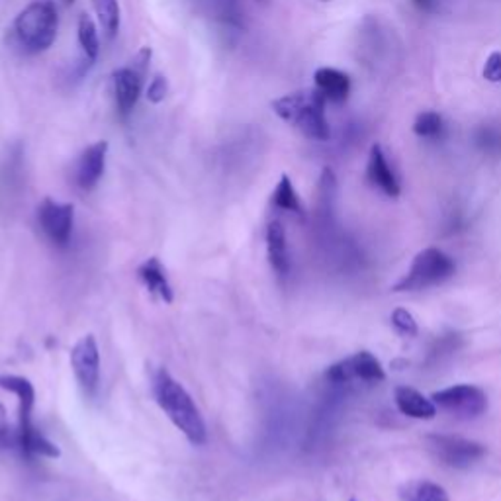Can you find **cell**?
<instances>
[{"mask_svg": "<svg viewBox=\"0 0 501 501\" xmlns=\"http://www.w3.org/2000/svg\"><path fill=\"white\" fill-rule=\"evenodd\" d=\"M59 16L53 0H32L12 24V39L26 55L48 51L58 37Z\"/></svg>", "mask_w": 501, "mask_h": 501, "instance_id": "3", "label": "cell"}, {"mask_svg": "<svg viewBox=\"0 0 501 501\" xmlns=\"http://www.w3.org/2000/svg\"><path fill=\"white\" fill-rule=\"evenodd\" d=\"M37 224L53 245L67 247L73 235L75 206L46 198L37 206Z\"/></svg>", "mask_w": 501, "mask_h": 501, "instance_id": "9", "label": "cell"}, {"mask_svg": "<svg viewBox=\"0 0 501 501\" xmlns=\"http://www.w3.org/2000/svg\"><path fill=\"white\" fill-rule=\"evenodd\" d=\"M259 3H267V0H259Z\"/></svg>", "mask_w": 501, "mask_h": 501, "instance_id": "30", "label": "cell"}, {"mask_svg": "<svg viewBox=\"0 0 501 501\" xmlns=\"http://www.w3.org/2000/svg\"><path fill=\"white\" fill-rule=\"evenodd\" d=\"M484 79L488 82H501V51L490 53L484 63Z\"/></svg>", "mask_w": 501, "mask_h": 501, "instance_id": "26", "label": "cell"}, {"mask_svg": "<svg viewBox=\"0 0 501 501\" xmlns=\"http://www.w3.org/2000/svg\"><path fill=\"white\" fill-rule=\"evenodd\" d=\"M403 501H451L447 490L435 482H411L403 488Z\"/></svg>", "mask_w": 501, "mask_h": 501, "instance_id": "21", "label": "cell"}, {"mask_svg": "<svg viewBox=\"0 0 501 501\" xmlns=\"http://www.w3.org/2000/svg\"><path fill=\"white\" fill-rule=\"evenodd\" d=\"M456 272L454 261L437 247H427L415 255L408 274L394 284V292H417L447 282Z\"/></svg>", "mask_w": 501, "mask_h": 501, "instance_id": "4", "label": "cell"}, {"mask_svg": "<svg viewBox=\"0 0 501 501\" xmlns=\"http://www.w3.org/2000/svg\"><path fill=\"white\" fill-rule=\"evenodd\" d=\"M0 449H18V433L8 425L3 406H0Z\"/></svg>", "mask_w": 501, "mask_h": 501, "instance_id": "25", "label": "cell"}, {"mask_svg": "<svg viewBox=\"0 0 501 501\" xmlns=\"http://www.w3.org/2000/svg\"><path fill=\"white\" fill-rule=\"evenodd\" d=\"M77 39L80 46V53H82V63L89 67H92L99 59L101 55V36H99V26L89 16V14L82 12L77 22Z\"/></svg>", "mask_w": 501, "mask_h": 501, "instance_id": "18", "label": "cell"}, {"mask_svg": "<svg viewBox=\"0 0 501 501\" xmlns=\"http://www.w3.org/2000/svg\"><path fill=\"white\" fill-rule=\"evenodd\" d=\"M389 322H392L394 329L400 333V336L403 337H415L417 331H420V327H417V322L415 317L403 308H398L392 312V315H389Z\"/></svg>", "mask_w": 501, "mask_h": 501, "instance_id": "23", "label": "cell"}, {"mask_svg": "<svg viewBox=\"0 0 501 501\" xmlns=\"http://www.w3.org/2000/svg\"><path fill=\"white\" fill-rule=\"evenodd\" d=\"M349 501H357V499H349Z\"/></svg>", "mask_w": 501, "mask_h": 501, "instance_id": "32", "label": "cell"}, {"mask_svg": "<svg viewBox=\"0 0 501 501\" xmlns=\"http://www.w3.org/2000/svg\"><path fill=\"white\" fill-rule=\"evenodd\" d=\"M425 442L441 464L456 470L470 468L485 454L484 444L456 435H429Z\"/></svg>", "mask_w": 501, "mask_h": 501, "instance_id": "6", "label": "cell"}, {"mask_svg": "<svg viewBox=\"0 0 501 501\" xmlns=\"http://www.w3.org/2000/svg\"><path fill=\"white\" fill-rule=\"evenodd\" d=\"M71 368L87 396H94L101 384V351L94 336H82L71 351Z\"/></svg>", "mask_w": 501, "mask_h": 501, "instance_id": "10", "label": "cell"}, {"mask_svg": "<svg viewBox=\"0 0 501 501\" xmlns=\"http://www.w3.org/2000/svg\"><path fill=\"white\" fill-rule=\"evenodd\" d=\"M325 380L331 384H351V382L378 384L386 380V372L380 360L372 353L358 351L351 357L339 360V363L331 365L325 370Z\"/></svg>", "mask_w": 501, "mask_h": 501, "instance_id": "7", "label": "cell"}, {"mask_svg": "<svg viewBox=\"0 0 501 501\" xmlns=\"http://www.w3.org/2000/svg\"><path fill=\"white\" fill-rule=\"evenodd\" d=\"M431 400L441 410L463 417V420H476L488 410V396L482 388L472 384H456L439 389Z\"/></svg>", "mask_w": 501, "mask_h": 501, "instance_id": "8", "label": "cell"}, {"mask_svg": "<svg viewBox=\"0 0 501 501\" xmlns=\"http://www.w3.org/2000/svg\"><path fill=\"white\" fill-rule=\"evenodd\" d=\"M137 278L142 281L145 290L151 296L159 298L165 304H173L175 292L169 282V276H166L165 264L159 257H149L137 267Z\"/></svg>", "mask_w": 501, "mask_h": 501, "instance_id": "14", "label": "cell"}, {"mask_svg": "<svg viewBox=\"0 0 501 501\" xmlns=\"http://www.w3.org/2000/svg\"><path fill=\"white\" fill-rule=\"evenodd\" d=\"M151 389L159 408L180 433L188 439V442L194 447L204 444L208 439L206 423L187 388L166 368H155L151 372Z\"/></svg>", "mask_w": 501, "mask_h": 501, "instance_id": "1", "label": "cell"}, {"mask_svg": "<svg viewBox=\"0 0 501 501\" xmlns=\"http://www.w3.org/2000/svg\"><path fill=\"white\" fill-rule=\"evenodd\" d=\"M413 133L425 137V139H435L442 133V118L439 112L433 110H425V112L417 114L413 122Z\"/></svg>", "mask_w": 501, "mask_h": 501, "instance_id": "22", "label": "cell"}, {"mask_svg": "<svg viewBox=\"0 0 501 501\" xmlns=\"http://www.w3.org/2000/svg\"><path fill=\"white\" fill-rule=\"evenodd\" d=\"M325 104L322 92L308 89L272 101V112L312 142H327L331 128L325 118Z\"/></svg>", "mask_w": 501, "mask_h": 501, "instance_id": "2", "label": "cell"}, {"mask_svg": "<svg viewBox=\"0 0 501 501\" xmlns=\"http://www.w3.org/2000/svg\"><path fill=\"white\" fill-rule=\"evenodd\" d=\"M413 5L421 12H433L437 8V0H413Z\"/></svg>", "mask_w": 501, "mask_h": 501, "instance_id": "28", "label": "cell"}, {"mask_svg": "<svg viewBox=\"0 0 501 501\" xmlns=\"http://www.w3.org/2000/svg\"><path fill=\"white\" fill-rule=\"evenodd\" d=\"M166 92H169V82H166V77H163L161 73L153 75L149 85L145 87V99L151 104H161L165 101Z\"/></svg>", "mask_w": 501, "mask_h": 501, "instance_id": "24", "label": "cell"}, {"mask_svg": "<svg viewBox=\"0 0 501 501\" xmlns=\"http://www.w3.org/2000/svg\"><path fill=\"white\" fill-rule=\"evenodd\" d=\"M0 389L10 392L18 398V444L22 439H26L30 433H34L36 427L32 423L34 403H36V388L34 384L18 374H0Z\"/></svg>", "mask_w": 501, "mask_h": 501, "instance_id": "11", "label": "cell"}, {"mask_svg": "<svg viewBox=\"0 0 501 501\" xmlns=\"http://www.w3.org/2000/svg\"><path fill=\"white\" fill-rule=\"evenodd\" d=\"M478 144L484 149H499L501 147V135L497 130H490V128H482L478 132Z\"/></svg>", "mask_w": 501, "mask_h": 501, "instance_id": "27", "label": "cell"}, {"mask_svg": "<svg viewBox=\"0 0 501 501\" xmlns=\"http://www.w3.org/2000/svg\"><path fill=\"white\" fill-rule=\"evenodd\" d=\"M108 142H94L89 145L85 151L80 153L77 163H75V171L73 178L75 185L80 190H92L96 185L101 183V178L104 176L106 171V157H108Z\"/></svg>", "mask_w": 501, "mask_h": 501, "instance_id": "12", "label": "cell"}, {"mask_svg": "<svg viewBox=\"0 0 501 501\" xmlns=\"http://www.w3.org/2000/svg\"><path fill=\"white\" fill-rule=\"evenodd\" d=\"M272 204H274V208H278V210L304 216V206H302L298 192H296L294 185H292V178L288 175H282L281 180H278V185L272 192Z\"/></svg>", "mask_w": 501, "mask_h": 501, "instance_id": "20", "label": "cell"}, {"mask_svg": "<svg viewBox=\"0 0 501 501\" xmlns=\"http://www.w3.org/2000/svg\"><path fill=\"white\" fill-rule=\"evenodd\" d=\"M322 3H329V0H322Z\"/></svg>", "mask_w": 501, "mask_h": 501, "instance_id": "31", "label": "cell"}, {"mask_svg": "<svg viewBox=\"0 0 501 501\" xmlns=\"http://www.w3.org/2000/svg\"><path fill=\"white\" fill-rule=\"evenodd\" d=\"M61 3H63V5H73L75 0H61Z\"/></svg>", "mask_w": 501, "mask_h": 501, "instance_id": "29", "label": "cell"}, {"mask_svg": "<svg viewBox=\"0 0 501 501\" xmlns=\"http://www.w3.org/2000/svg\"><path fill=\"white\" fill-rule=\"evenodd\" d=\"M104 37L110 41L120 30V5L118 0H91Z\"/></svg>", "mask_w": 501, "mask_h": 501, "instance_id": "19", "label": "cell"}, {"mask_svg": "<svg viewBox=\"0 0 501 501\" xmlns=\"http://www.w3.org/2000/svg\"><path fill=\"white\" fill-rule=\"evenodd\" d=\"M264 241H267V257L272 271L284 278L290 272V253L286 241V229L278 219H272L264 231Z\"/></svg>", "mask_w": 501, "mask_h": 501, "instance_id": "16", "label": "cell"}, {"mask_svg": "<svg viewBox=\"0 0 501 501\" xmlns=\"http://www.w3.org/2000/svg\"><path fill=\"white\" fill-rule=\"evenodd\" d=\"M396 406L401 415H408L411 420H433L437 415V406L433 400L425 398L423 394L417 392L413 388L408 386H398L394 392Z\"/></svg>", "mask_w": 501, "mask_h": 501, "instance_id": "17", "label": "cell"}, {"mask_svg": "<svg viewBox=\"0 0 501 501\" xmlns=\"http://www.w3.org/2000/svg\"><path fill=\"white\" fill-rule=\"evenodd\" d=\"M314 82L315 91L322 92L327 102L341 104L351 94V79L346 73L339 71V69L319 67L314 75Z\"/></svg>", "mask_w": 501, "mask_h": 501, "instance_id": "15", "label": "cell"}, {"mask_svg": "<svg viewBox=\"0 0 501 501\" xmlns=\"http://www.w3.org/2000/svg\"><path fill=\"white\" fill-rule=\"evenodd\" d=\"M151 55H153L151 48H142L128 65L116 69V71L112 73L114 104L118 110V116L122 120L130 118L139 101V96H142L144 92Z\"/></svg>", "mask_w": 501, "mask_h": 501, "instance_id": "5", "label": "cell"}, {"mask_svg": "<svg viewBox=\"0 0 501 501\" xmlns=\"http://www.w3.org/2000/svg\"><path fill=\"white\" fill-rule=\"evenodd\" d=\"M367 178L374 188L384 192L386 197H389V198L400 197V192H401L400 180H398L392 166H389L388 157H386V153L380 144H374L370 147L368 163H367Z\"/></svg>", "mask_w": 501, "mask_h": 501, "instance_id": "13", "label": "cell"}]
</instances>
